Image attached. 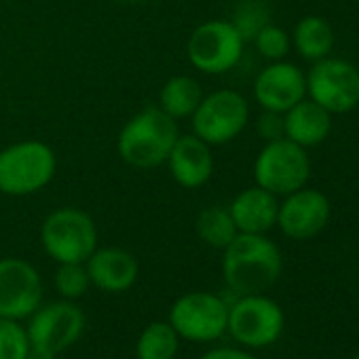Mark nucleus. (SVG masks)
Instances as JSON below:
<instances>
[{"label":"nucleus","instance_id":"1","mask_svg":"<svg viewBox=\"0 0 359 359\" xmlns=\"http://www.w3.org/2000/svg\"><path fill=\"white\" fill-rule=\"evenodd\" d=\"M222 252V275L237 296L264 294L281 277V250L266 235L239 233Z\"/></svg>","mask_w":359,"mask_h":359},{"label":"nucleus","instance_id":"2","mask_svg":"<svg viewBox=\"0 0 359 359\" xmlns=\"http://www.w3.org/2000/svg\"><path fill=\"white\" fill-rule=\"evenodd\" d=\"M177 137L175 118L158 106H146L125 123L116 140V150L129 167L152 169L167 161Z\"/></svg>","mask_w":359,"mask_h":359},{"label":"nucleus","instance_id":"3","mask_svg":"<svg viewBox=\"0 0 359 359\" xmlns=\"http://www.w3.org/2000/svg\"><path fill=\"white\" fill-rule=\"evenodd\" d=\"M57 158L49 144L24 140L0 150V193L28 197L41 193L55 175Z\"/></svg>","mask_w":359,"mask_h":359},{"label":"nucleus","instance_id":"4","mask_svg":"<svg viewBox=\"0 0 359 359\" xmlns=\"http://www.w3.org/2000/svg\"><path fill=\"white\" fill-rule=\"evenodd\" d=\"M311 177V156L306 148L294 144L287 137L264 142L254 161L256 187L273 193L275 197H285L309 184Z\"/></svg>","mask_w":359,"mask_h":359},{"label":"nucleus","instance_id":"5","mask_svg":"<svg viewBox=\"0 0 359 359\" xmlns=\"http://www.w3.org/2000/svg\"><path fill=\"white\" fill-rule=\"evenodd\" d=\"M45 252L60 264L87 262L97 250V229L93 218L79 208H60L51 212L41 231Z\"/></svg>","mask_w":359,"mask_h":359},{"label":"nucleus","instance_id":"6","mask_svg":"<svg viewBox=\"0 0 359 359\" xmlns=\"http://www.w3.org/2000/svg\"><path fill=\"white\" fill-rule=\"evenodd\" d=\"M306 97L330 114H346L359 106V68L342 57L327 55L306 72Z\"/></svg>","mask_w":359,"mask_h":359},{"label":"nucleus","instance_id":"7","mask_svg":"<svg viewBox=\"0 0 359 359\" xmlns=\"http://www.w3.org/2000/svg\"><path fill=\"white\" fill-rule=\"evenodd\" d=\"M193 133L210 146H222L237 140L250 121L248 100L233 89H220L203 95L193 112Z\"/></svg>","mask_w":359,"mask_h":359},{"label":"nucleus","instance_id":"8","mask_svg":"<svg viewBox=\"0 0 359 359\" xmlns=\"http://www.w3.org/2000/svg\"><path fill=\"white\" fill-rule=\"evenodd\" d=\"M30 317L32 319L26 332L32 359H53L74 344L85 327V315L72 302L47 304L36 309Z\"/></svg>","mask_w":359,"mask_h":359},{"label":"nucleus","instance_id":"9","mask_svg":"<svg viewBox=\"0 0 359 359\" xmlns=\"http://www.w3.org/2000/svg\"><path fill=\"white\" fill-rule=\"evenodd\" d=\"M245 41L231 22L212 20L195 28L187 43L189 62L203 74H226L243 57Z\"/></svg>","mask_w":359,"mask_h":359},{"label":"nucleus","instance_id":"10","mask_svg":"<svg viewBox=\"0 0 359 359\" xmlns=\"http://www.w3.org/2000/svg\"><path fill=\"white\" fill-rule=\"evenodd\" d=\"M285 315L281 306L266 298L264 294L239 296L233 306H229L231 336L250 348H262L277 342L283 334Z\"/></svg>","mask_w":359,"mask_h":359},{"label":"nucleus","instance_id":"11","mask_svg":"<svg viewBox=\"0 0 359 359\" xmlns=\"http://www.w3.org/2000/svg\"><path fill=\"white\" fill-rule=\"evenodd\" d=\"M169 323L193 342L218 340L229 325V304L212 292H191L177 298L169 313Z\"/></svg>","mask_w":359,"mask_h":359},{"label":"nucleus","instance_id":"12","mask_svg":"<svg viewBox=\"0 0 359 359\" xmlns=\"http://www.w3.org/2000/svg\"><path fill=\"white\" fill-rule=\"evenodd\" d=\"M332 218L330 199L311 187H302L279 201L277 226L287 239L309 241L315 239Z\"/></svg>","mask_w":359,"mask_h":359},{"label":"nucleus","instance_id":"13","mask_svg":"<svg viewBox=\"0 0 359 359\" xmlns=\"http://www.w3.org/2000/svg\"><path fill=\"white\" fill-rule=\"evenodd\" d=\"M43 298V281L39 271L20 258L0 260V317H30Z\"/></svg>","mask_w":359,"mask_h":359},{"label":"nucleus","instance_id":"14","mask_svg":"<svg viewBox=\"0 0 359 359\" xmlns=\"http://www.w3.org/2000/svg\"><path fill=\"white\" fill-rule=\"evenodd\" d=\"M306 97V74L292 62H269L254 81V100L262 110L287 112Z\"/></svg>","mask_w":359,"mask_h":359},{"label":"nucleus","instance_id":"15","mask_svg":"<svg viewBox=\"0 0 359 359\" xmlns=\"http://www.w3.org/2000/svg\"><path fill=\"white\" fill-rule=\"evenodd\" d=\"M167 167L175 184L195 191L210 182L214 175V154L212 146L205 144L195 133L180 135L167 156Z\"/></svg>","mask_w":359,"mask_h":359},{"label":"nucleus","instance_id":"16","mask_svg":"<svg viewBox=\"0 0 359 359\" xmlns=\"http://www.w3.org/2000/svg\"><path fill=\"white\" fill-rule=\"evenodd\" d=\"M89 279L104 292H125L140 275V264L127 250L121 248H97L85 262Z\"/></svg>","mask_w":359,"mask_h":359},{"label":"nucleus","instance_id":"17","mask_svg":"<svg viewBox=\"0 0 359 359\" xmlns=\"http://www.w3.org/2000/svg\"><path fill=\"white\" fill-rule=\"evenodd\" d=\"M229 212L239 233L266 235L273 226H277L279 197L260 187H252L241 191L231 201Z\"/></svg>","mask_w":359,"mask_h":359},{"label":"nucleus","instance_id":"18","mask_svg":"<svg viewBox=\"0 0 359 359\" xmlns=\"http://www.w3.org/2000/svg\"><path fill=\"white\" fill-rule=\"evenodd\" d=\"M332 116L325 108L304 97L287 112H283L285 137L302 148H313L323 144L332 133Z\"/></svg>","mask_w":359,"mask_h":359},{"label":"nucleus","instance_id":"19","mask_svg":"<svg viewBox=\"0 0 359 359\" xmlns=\"http://www.w3.org/2000/svg\"><path fill=\"white\" fill-rule=\"evenodd\" d=\"M290 39H292V49H296V53L311 64L332 55V49L336 45L334 28L321 15L300 18Z\"/></svg>","mask_w":359,"mask_h":359},{"label":"nucleus","instance_id":"20","mask_svg":"<svg viewBox=\"0 0 359 359\" xmlns=\"http://www.w3.org/2000/svg\"><path fill=\"white\" fill-rule=\"evenodd\" d=\"M201 100H203L201 83L189 74H177L163 85L158 95V108L175 121L189 118L193 116Z\"/></svg>","mask_w":359,"mask_h":359},{"label":"nucleus","instance_id":"21","mask_svg":"<svg viewBox=\"0 0 359 359\" xmlns=\"http://www.w3.org/2000/svg\"><path fill=\"white\" fill-rule=\"evenodd\" d=\"M197 235L210 248L224 250L239 235V231L233 222L229 208L210 205V208L201 210L197 216Z\"/></svg>","mask_w":359,"mask_h":359},{"label":"nucleus","instance_id":"22","mask_svg":"<svg viewBox=\"0 0 359 359\" xmlns=\"http://www.w3.org/2000/svg\"><path fill=\"white\" fill-rule=\"evenodd\" d=\"M137 359H173L177 353V332L171 323H150L137 338Z\"/></svg>","mask_w":359,"mask_h":359},{"label":"nucleus","instance_id":"23","mask_svg":"<svg viewBox=\"0 0 359 359\" xmlns=\"http://www.w3.org/2000/svg\"><path fill=\"white\" fill-rule=\"evenodd\" d=\"M231 24L243 36V41H254L258 30L269 24V9L264 0H241L235 7Z\"/></svg>","mask_w":359,"mask_h":359},{"label":"nucleus","instance_id":"24","mask_svg":"<svg viewBox=\"0 0 359 359\" xmlns=\"http://www.w3.org/2000/svg\"><path fill=\"white\" fill-rule=\"evenodd\" d=\"M254 45H256L258 53L266 62H281L292 51V39H290V34L283 28H279V26H275L271 22L258 30V34L254 36Z\"/></svg>","mask_w":359,"mask_h":359},{"label":"nucleus","instance_id":"25","mask_svg":"<svg viewBox=\"0 0 359 359\" xmlns=\"http://www.w3.org/2000/svg\"><path fill=\"white\" fill-rule=\"evenodd\" d=\"M30 340L28 332L18 323V319L0 317V359H28Z\"/></svg>","mask_w":359,"mask_h":359},{"label":"nucleus","instance_id":"26","mask_svg":"<svg viewBox=\"0 0 359 359\" xmlns=\"http://www.w3.org/2000/svg\"><path fill=\"white\" fill-rule=\"evenodd\" d=\"M89 285H91V279H89L87 266L83 262L60 264V269L55 273V287L64 298H68V300L81 298Z\"/></svg>","mask_w":359,"mask_h":359},{"label":"nucleus","instance_id":"27","mask_svg":"<svg viewBox=\"0 0 359 359\" xmlns=\"http://www.w3.org/2000/svg\"><path fill=\"white\" fill-rule=\"evenodd\" d=\"M256 129H258V135H260L264 142H273V140L285 137L283 114H281V112L262 110V114H260L258 121H256Z\"/></svg>","mask_w":359,"mask_h":359},{"label":"nucleus","instance_id":"28","mask_svg":"<svg viewBox=\"0 0 359 359\" xmlns=\"http://www.w3.org/2000/svg\"><path fill=\"white\" fill-rule=\"evenodd\" d=\"M201 359H256V357L252 353H248V351L224 346V348H214V351L205 353Z\"/></svg>","mask_w":359,"mask_h":359},{"label":"nucleus","instance_id":"29","mask_svg":"<svg viewBox=\"0 0 359 359\" xmlns=\"http://www.w3.org/2000/svg\"><path fill=\"white\" fill-rule=\"evenodd\" d=\"M118 3H125V5H137V3H144V0H118Z\"/></svg>","mask_w":359,"mask_h":359},{"label":"nucleus","instance_id":"30","mask_svg":"<svg viewBox=\"0 0 359 359\" xmlns=\"http://www.w3.org/2000/svg\"><path fill=\"white\" fill-rule=\"evenodd\" d=\"M353 359H359V351H357V355H355V357H353Z\"/></svg>","mask_w":359,"mask_h":359},{"label":"nucleus","instance_id":"31","mask_svg":"<svg viewBox=\"0 0 359 359\" xmlns=\"http://www.w3.org/2000/svg\"><path fill=\"white\" fill-rule=\"evenodd\" d=\"M355 3H357V5H359V0H355Z\"/></svg>","mask_w":359,"mask_h":359}]
</instances>
